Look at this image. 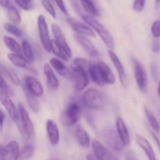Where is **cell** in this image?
Listing matches in <instances>:
<instances>
[{
	"mask_svg": "<svg viewBox=\"0 0 160 160\" xmlns=\"http://www.w3.org/2000/svg\"><path fill=\"white\" fill-rule=\"evenodd\" d=\"M82 19L94 31L98 34V35L101 38L102 42L105 45L109 48V50L113 51L115 48V41L112 34L109 33V31L100 23L99 21L96 20L95 17H92L91 16L84 14L82 16Z\"/></svg>",
	"mask_w": 160,
	"mask_h": 160,
	"instance_id": "obj_1",
	"label": "cell"
},
{
	"mask_svg": "<svg viewBox=\"0 0 160 160\" xmlns=\"http://www.w3.org/2000/svg\"><path fill=\"white\" fill-rule=\"evenodd\" d=\"M82 102L91 109H100L106 107L108 103L107 97L96 88H89L82 95Z\"/></svg>",
	"mask_w": 160,
	"mask_h": 160,
	"instance_id": "obj_2",
	"label": "cell"
},
{
	"mask_svg": "<svg viewBox=\"0 0 160 160\" xmlns=\"http://www.w3.org/2000/svg\"><path fill=\"white\" fill-rule=\"evenodd\" d=\"M18 109L20 112V121L17 122V128L19 130L22 138L24 141H28L34 138V128L33 125L32 121L30 118L29 113L26 110L22 104H18Z\"/></svg>",
	"mask_w": 160,
	"mask_h": 160,
	"instance_id": "obj_3",
	"label": "cell"
},
{
	"mask_svg": "<svg viewBox=\"0 0 160 160\" xmlns=\"http://www.w3.org/2000/svg\"><path fill=\"white\" fill-rule=\"evenodd\" d=\"M100 136L103 142L114 151H122L124 145L122 142L117 129L112 126H107L103 128L100 132Z\"/></svg>",
	"mask_w": 160,
	"mask_h": 160,
	"instance_id": "obj_4",
	"label": "cell"
},
{
	"mask_svg": "<svg viewBox=\"0 0 160 160\" xmlns=\"http://www.w3.org/2000/svg\"><path fill=\"white\" fill-rule=\"evenodd\" d=\"M81 117V106L76 102H72L61 114V122L66 126H74L79 122Z\"/></svg>",
	"mask_w": 160,
	"mask_h": 160,
	"instance_id": "obj_5",
	"label": "cell"
},
{
	"mask_svg": "<svg viewBox=\"0 0 160 160\" xmlns=\"http://www.w3.org/2000/svg\"><path fill=\"white\" fill-rule=\"evenodd\" d=\"M133 63H134V78H135L136 84L141 92L146 93L148 89V75L146 71L142 64L138 59L133 58Z\"/></svg>",
	"mask_w": 160,
	"mask_h": 160,
	"instance_id": "obj_6",
	"label": "cell"
},
{
	"mask_svg": "<svg viewBox=\"0 0 160 160\" xmlns=\"http://www.w3.org/2000/svg\"><path fill=\"white\" fill-rule=\"evenodd\" d=\"M38 28L41 43H42L44 49L49 52H51L52 39L50 38L49 31H48L46 19L43 15H39L38 17Z\"/></svg>",
	"mask_w": 160,
	"mask_h": 160,
	"instance_id": "obj_7",
	"label": "cell"
},
{
	"mask_svg": "<svg viewBox=\"0 0 160 160\" xmlns=\"http://www.w3.org/2000/svg\"><path fill=\"white\" fill-rule=\"evenodd\" d=\"M72 74V80L74 81V88L77 92H81L89 84V75L86 69L79 67H73Z\"/></svg>",
	"mask_w": 160,
	"mask_h": 160,
	"instance_id": "obj_8",
	"label": "cell"
},
{
	"mask_svg": "<svg viewBox=\"0 0 160 160\" xmlns=\"http://www.w3.org/2000/svg\"><path fill=\"white\" fill-rule=\"evenodd\" d=\"M20 150L16 141H10L1 148L0 160H17L20 158Z\"/></svg>",
	"mask_w": 160,
	"mask_h": 160,
	"instance_id": "obj_9",
	"label": "cell"
},
{
	"mask_svg": "<svg viewBox=\"0 0 160 160\" xmlns=\"http://www.w3.org/2000/svg\"><path fill=\"white\" fill-rule=\"evenodd\" d=\"M93 153L100 160H119L118 158L98 140L94 139L92 142Z\"/></svg>",
	"mask_w": 160,
	"mask_h": 160,
	"instance_id": "obj_10",
	"label": "cell"
},
{
	"mask_svg": "<svg viewBox=\"0 0 160 160\" xmlns=\"http://www.w3.org/2000/svg\"><path fill=\"white\" fill-rule=\"evenodd\" d=\"M52 32L53 36L55 38V41L59 44V46L62 48L64 52H66V54L67 55V56L70 58L72 57L73 56V53H72L71 48L69 46V45L67 44V40H66V38L64 36L63 32H62V29H61L60 27L56 23H52Z\"/></svg>",
	"mask_w": 160,
	"mask_h": 160,
	"instance_id": "obj_11",
	"label": "cell"
},
{
	"mask_svg": "<svg viewBox=\"0 0 160 160\" xmlns=\"http://www.w3.org/2000/svg\"><path fill=\"white\" fill-rule=\"evenodd\" d=\"M24 88L29 93L36 98L42 97L44 94V89L42 84L32 76H26L24 78Z\"/></svg>",
	"mask_w": 160,
	"mask_h": 160,
	"instance_id": "obj_12",
	"label": "cell"
},
{
	"mask_svg": "<svg viewBox=\"0 0 160 160\" xmlns=\"http://www.w3.org/2000/svg\"><path fill=\"white\" fill-rule=\"evenodd\" d=\"M74 38L76 39L77 42L82 47L86 54H88L90 57L92 58L98 57V55H99L98 49L88 38L82 35V34H75Z\"/></svg>",
	"mask_w": 160,
	"mask_h": 160,
	"instance_id": "obj_13",
	"label": "cell"
},
{
	"mask_svg": "<svg viewBox=\"0 0 160 160\" xmlns=\"http://www.w3.org/2000/svg\"><path fill=\"white\" fill-rule=\"evenodd\" d=\"M67 22L71 27L72 29L74 31H76L77 34L95 37V32L92 29V28H90L88 25L81 23V22L78 21V20H75V19L71 18V17L67 18Z\"/></svg>",
	"mask_w": 160,
	"mask_h": 160,
	"instance_id": "obj_14",
	"label": "cell"
},
{
	"mask_svg": "<svg viewBox=\"0 0 160 160\" xmlns=\"http://www.w3.org/2000/svg\"><path fill=\"white\" fill-rule=\"evenodd\" d=\"M46 132L48 139L52 146H56L59 144L60 139V134L58 125L52 120L46 121Z\"/></svg>",
	"mask_w": 160,
	"mask_h": 160,
	"instance_id": "obj_15",
	"label": "cell"
},
{
	"mask_svg": "<svg viewBox=\"0 0 160 160\" xmlns=\"http://www.w3.org/2000/svg\"><path fill=\"white\" fill-rule=\"evenodd\" d=\"M49 62L51 67H52L60 76L63 77V78H67V79L72 80V78H73L72 70H70L61 59H58V58L56 57L51 58L49 60Z\"/></svg>",
	"mask_w": 160,
	"mask_h": 160,
	"instance_id": "obj_16",
	"label": "cell"
},
{
	"mask_svg": "<svg viewBox=\"0 0 160 160\" xmlns=\"http://www.w3.org/2000/svg\"><path fill=\"white\" fill-rule=\"evenodd\" d=\"M97 67H98V71H99L100 75L102 78L103 81L106 84H114L116 82L115 75L112 73V70L109 67L107 63H106L103 61L96 62Z\"/></svg>",
	"mask_w": 160,
	"mask_h": 160,
	"instance_id": "obj_17",
	"label": "cell"
},
{
	"mask_svg": "<svg viewBox=\"0 0 160 160\" xmlns=\"http://www.w3.org/2000/svg\"><path fill=\"white\" fill-rule=\"evenodd\" d=\"M108 55H109V57L110 59V60L113 63L114 67L117 70V73L119 75V78H120V83H121L122 85L125 86L126 85V73H125L124 67H123L120 58L118 57V56L112 50H109L108 51Z\"/></svg>",
	"mask_w": 160,
	"mask_h": 160,
	"instance_id": "obj_18",
	"label": "cell"
},
{
	"mask_svg": "<svg viewBox=\"0 0 160 160\" xmlns=\"http://www.w3.org/2000/svg\"><path fill=\"white\" fill-rule=\"evenodd\" d=\"M1 103L4 106L6 110L7 111L9 118L12 121L15 122L16 123L18 121H20V117L18 108L16 107V106L14 105V103L12 102V101L10 99L9 97H4V98H2Z\"/></svg>",
	"mask_w": 160,
	"mask_h": 160,
	"instance_id": "obj_19",
	"label": "cell"
},
{
	"mask_svg": "<svg viewBox=\"0 0 160 160\" xmlns=\"http://www.w3.org/2000/svg\"><path fill=\"white\" fill-rule=\"evenodd\" d=\"M135 141L138 145L145 152L148 160H157L152 146L145 138L140 134H137L135 137Z\"/></svg>",
	"mask_w": 160,
	"mask_h": 160,
	"instance_id": "obj_20",
	"label": "cell"
},
{
	"mask_svg": "<svg viewBox=\"0 0 160 160\" xmlns=\"http://www.w3.org/2000/svg\"><path fill=\"white\" fill-rule=\"evenodd\" d=\"M116 129H117V133H118L124 146L129 145L131 143L129 131H128V127L122 117H118L116 120Z\"/></svg>",
	"mask_w": 160,
	"mask_h": 160,
	"instance_id": "obj_21",
	"label": "cell"
},
{
	"mask_svg": "<svg viewBox=\"0 0 160 160\" xmlns=\"http://www.w3.org/2000/svg\"><path fill=\"white\" fill-rule=\"evenodd\" d=\"M74 134L75 138H76L78 145L81 147L87 148L92 145L90 136L85 131V129L81 125H77L76 128H75Z\"/></svg>",
	"mask_w": 160,
	"mask_h": 160,
	"instance_id": "obj_22",
	"label": "cell"
},
{
	"mask_svg": "<svg viewBox=\"0 0 160 160\" xmlns=\"http://www.w3.org/2000/svg\"><path fill=\"white\" fill-rule=\"evenodd\" d=\"M44 73L47 80V84L52 89H56L59 86V81L53 71L52 67L48 63L44 65Z\"/></svg>",
	"mask_w": 160,
	"mask_h": 160,
	"instance_id": "obj_23",
	"label": "cell"
},
{
	"mask_svg": "<svg viewBox=\"0 0 160 160\" xmlns=\"http://www.w3.org/2000/svg\"><path fill=\"white\" fill-rule=\"evenodd\" d=\"M7 57L9 60L16 67L21 69H28V70H31V69H30L29 63H28L29 61L24 56H22V55L15 54V53H9L7 55Z\"/></svg>",
	"mask_w": 160,
	"mask_h": 160,
	"instance_id": "obj_24",
	"label": "cell"
},
{
	"mask_svg": "<svg viewBox=\"0 0 160 160\" xmlns=\"http://www.w3.org/2000/svg\"><path fill=\"white\" fill-rule=\"evenodd\" d=\"M1 76L12 83L13 85L19 86L20 84V81L16 72L9 67H5L3 64H1Z\"/></svg>",
	"mask_w": 160,
	"mask_h": 160,
	"instance_id": "obj_25",
	"label": "cell"
},
{
	"mask_svg": "<svg viewBox=\"0 0 160 160\" xmlns=\"http://www.w3.org/2000/svg\"><path fill=\"white\" fill-rule=\"evenodd\" d=\"M88 75L90 77V78L92 79V81L94 83L97 84L98 86H104L106 85L105 82L103 81L101 75H100L99 71H98V67H97L96 63H94L92 62L91 65L89 66L88 70Z\"/></svg>",
	"mask_w": 160,
	"mask_h": 160,
	"instance_id": "obj_26",
	"label": "cell"
},
{
	"mask_svg": "<svg viewBox=\"0 0 160 160\" xmlns=\"http://www.w3.org/2000/svg\"><path fill=\"white\" fill-rule=\"evenodd\" d=\"M6 46L11 51V53H15V54L22 55V47L19 45L18 42L9 36H4L2 38Z\"/></svg>",
	"mask_w": 160,
	"mask_h": 160,
	"instance_id": "obj_27",
	"label": "cell"
},
{
	"mask_svg": "<svg viewBox=\"0 0 160 160\" xmlns=\"http://www.w3.org/2000/svg\"><path fill=\"white\" fill-rule=\"evenodd\" d=\"M80 2L84 10L87 12V15L92 17H98V11L92 0H80Z\"/></svg>",
	"mask_w": 160,
	"mask_h": 160,
	"instance_id": "obj_28",
	"label": "cell"
},
{
	"mask_svg": "<svg viewBox=\"0 0 160 160\" xmlns=\"http://www.w3.org/2000/svg\"><path fill=\"white\" fill-rule=\"evenodd\" d=\"M6 9H7L8 18H9V20L11 22V23L14 25L20 24V22H21V17H20L18 9L12 5H10Z\"/></svg>",
	"mask_w": 160,
	"mask_h": 160,
	"instance_id": "obj_29",
	"label": "cell"
},
{
	"mask_svg": "<svg viewBox=\"0 0 160 160\" xmlns=\"http://www.w3.org/2000/svg\"><path fill=\"white\" fill-rule=\"evenodd\" d=\"M51 52L56 56V58L61 59L62 61L67 62L69 60V57L67 56V55L55 40H52Z\"/></svg>",
	"mask_w": 160,
	"mask_h": 160,
	"instance_id": "obj_30",
	"label": "cell"
},
{
	"mask_svg": "<svg viewBox=\"0 0 160 160\" xmlns=\"http://www.w3.org/2000/svg\"><path fill=\"white\" fill-rule=\"evenodd\" d=\"M22 52L23 56L29 61L30 62H33L34 61V53L31 44L27 40H23L22 42Z\"/></svg>",
	"mask_w": 160,
	"mask_h": 160,
	"instance_id": "obj_31",
	"label": "cell"
},
{
	"mask_svg": "<svg viewBox=\"0 0 160 160\" xmlns=\"http://www.w3.org/2000/svg\"><path fill=\"white\" fill-rule=\"evenodd\" d=\"M23 92H24L27 102H28L31 110L34 111V112H38L39 110H40V106H39V102L38 101L37 98L33 95H31V93H29L24 88H23Z\"/></svg>",
	"mask_w": 160,
	"mask_h": 160,
	"instance_id": "obj_32",
	"label": "cell"
},
{
	"mask_svg": "<svg viewBox=\"0 0 160 160\" xmlns=\"http://www.w3.org/2000/svg\"><path fill=\"white\" fill-rule=\"evenodd\" d=\"M145 114L147 118V120H148V123H149L150 127L152 128V131H155L156 133H159L160 127L159 123H158V120H156L154 114L151 111L148 110L146 107L145 108Z\"/></svg>",
	"mask_w": 160,
	"mask_h": 160,
	"instance_id": "obj_33",
	"label": "cell"
},
{
	"mask_svg": "<svg viewBox=\"0 0 160 160\" xmlns=\"http://www.w3.org/2000/svg\"><path fill=\"white\" fill-rule=\"evenodd\" d=\"M0 92L1 95L4 97H12L13 96V91L6 83V79L1 76V82H0Z\"/></svg>",
	"mask_w": 160,
	"mask_h": 160,
	"instance_id": "obj_34",
	"label": "cell"
},
{
	"mask_svg": "<svg viewBox=\"0 0 160 160\" xmlns=\"http://www.w3.org/2000/svg\"><path fill=\"white\" fill-rule=\"evenodd\" d=\"M34 152V146L31 144H27L20 151V158L22 159H27L31 158L33 156Z\"/></svg>",
	"mask_w": 160,
	"mask_h": 160,
	"instance_id": "obj_35",
	"label": "cell"
},
{
	"mask_svg": "<svg viewBox=\"0 0 160 160\" xmlns=\"http://www.w3.org/2000/svg\"><path fill=\"white\" fill-rule=\"evenodd\" d=\"M3 28L5 29V31H7L8 33H9L12 35L15 36L17 38H21L23 36V33L22 31L17 28L16 25L12 24V23H6L3 25Z\"/></svg>",
	"mask_w": 160,
	"mask_h": 160,
	"instance_id": "obj_36",
	"label": "cell"
},
{
	"mask_svg": "<svg viewBox=\"0 0 160 160\" xmlns=\"http://www.w3.org/2000/svg\"><path fill=\"white\" fill-rule=\"evenodd\" d=\"M91 63H92L91 61L81 57H77L73 60V67H82L87 70H88L89 66L91 65Z\"/></svg>",
	"mask_w": 160,
	"mask_h": 160,
	"instance_id": "obj_37",
	"label": "cell"
},
{
	"mask_svg": "<svg viewBox=\"0 0 160 160\" xmlns=\"http://www.w3.org/2000/svg\"><path fill=\"white\" fill-rule=\"evenodd\" d=\"M41 2H42V6L45 8V10H46L53 18H56V12L54 7H53V6L52 5L51 2H50L49 0H41Z\"/></svg>",
	"mask_w": 160,
	"mask_h": 160,
	"instance_id": "obj_38",
	"label": "cell"
},
{
	"mask_svg": "<svg viewBox=\"0 0 160 160\" xmlns=\"http://www.w3.org/2000/svg\"><path fill=\"white\" fill-rule=\"evenodd\" d=\"M14 2L23 10H31L33 8L32 1L30 0H14Z\"/></svg>",
	"mask_w": 160,
	"mask_h": 160,
	"instance_id": "obj_39",
	"label": "cell"
},
{
	"mask_svg": "<svg viewBox=\"0 0 160 160\" xmlns=\"http://www.w3.org/2000/svg\"><path fill=\"white\" fill-rule=\"evenodd\" d=\"M152 34L156 38H160V20H156L152 23L151 28Z\"/></svg>",
	"mask_w": 160,
	"mask_h": 160,
	"instance_id": "obj_40",
	"label": "cell"
},
{
	"mask_svg": "<svg viewBox=\"0 0 160 160\" xmlns=\"http://www.w3.org/2000/svg\"><path fill=\"white\" fill-rule=\"evenodd\" d=\"M145 1L146 0H134V4H133V9L138 12H142L145 8Z\"/></svg>",
	"mask_w": 160,
	"mask_h": 160,
	"instance_id": "obj_41",
	"label": "cell"
},
{
	"mask_svg": "<svg viewBox=\"0 0 160 160\" xmlns=\"http://www.w3.org/2000/svg\"><path fill=\"white\" fill-rule=\"evenodd\" d=\"M151 73H152V77L153 79L155 81H158L160 77V73L159 68H158V66L156 65L155 62H152L151 64Z\"/></svg>",
	"mask_w": 160,
	"mask_h": 160,
	"instance_id": "obj_42",
	"label": "cell"
},
{
	"mask_svg": "<svg viewBox=\"0 0 160 160\" xmlns=\"http://www.w3.org/2000/svg\"><path fill=\"white\" fill-rule=\"evenodd\" d=\"M70 3H71L72 7H73V9H74L75 12H76L79 16L82 17L84 14L82 13L81 6H80L79 2H78V0H70Z\"/></svg>",
	"mask_w": 160,
	"mask_h": 160,
	"instance_id": "obj_43",
	"label": "cell"
},
{
	"mask_svg": "<svg viewBox=\"0 0 160 160\" xmlns=\"http://www.w3.org/2000/svg\"><path fill=\"white\" fill-rule=\"evenodd\" d=\"M124 160H139L138 158L137 155L135 154L134 151L132 150H129V151L127 152L126 155H125Z\"/></svg>",
	"mask_w": 160,
	"mask_h": 160,
	"instance_id": "obj_44",
	"label": "cell"
},
{
	"mask_svg": "<svg viewBox=\"0 0 160 160\" xmlns=\"http://www.w3.org/2000/svg\"><path fill=\"white\" fill-rule=\"evenodd\" d=\"M55 2L57 4L58 7L59 8L61 11L62 12V13H64L65 15H68V12H67V9L66 8L65 4L63 2V0H54Z\"/></svg>",
	"mask_w": 160,
	"mask_h": 160,
	"instance_id": "obj_45",
	"label": "cell"
},
{
	"mask_svg": "<svg viewBox=\"0 0 160 160\" xmlns=\"http://www.w3.org/2000/svg\"><path fill=\"white\" fill-rule=\"evenodd\" d=\"M149 133H150V134L152 135V138L154 139L155 142H156V145H157L158 148H159V150L160 152V140H159V137L156 135V133L155 132V131H152V130H149Z\"/></svg>",
	"mask_w": 160,
	"mask_h": 160,
	"instance_id": "obj_46",
	"label": "cell"
},
{
	"mask_svg": "<svg viewBox=\"0 0 160 160\" xmlns=\"http://www.w3.org/2000/svg\"><path fill=\"white\" fill-rule=\"evenodd\" d=\"M152 49L154 52H159L160 51V43L158 41H154L152 45Z\"/></svg>",
	"mask_w": 160,
	"mask_h": 160,
	"instance_id": "obj_47",
	"label": "cell"
},
{
	"mask_svg": "<svg viewBox=\"0 0 160 160\" xmlns=\"http://www.w3.org/2000/svg\"><path fill=\"white\" fill-rule=\"evenodd\" d=\"M5 116L4 112L2 110L0 111V131H2L3 127H4V120H5Z\"/></svg>",
	"mask_w": 160,
	"mask_h": 160,
	"instance_id": "obj_48",
	"label": "cell"
},
{
	"mask_svg": "<svg viewBox=\"0 0 160 160\" xmlns=\"http://www.w3.org/2000/svg\"><path fill=\"white\" fill-rule=\"evenodd\" d=\"M86 159L87 160H100L96 156H95V154H94V153H89V154H88L87 156H86Z\"/></svg>",
	"mask_w": 160,
	"mask_h": 160,
	"instance_id": "obj_49",
	"label": "cell"
},
{
	"mask_svg": "<svg viewBox=\"0 0 160 160\" xmlns=\"http://www.w3.org/2000/svg\"><path fill=\"white\" fill-rule=\"evenodd\" d=\"M0 3H1V6L6 9H7L11 5L9 2V0H0Z\"/></svg>",
	"mask_w": 160,
	"mask_h": 160,
	"instance_id": "obj_50",
	"label": "cell"
},
{
	"mask_svg": "<svg viewBox=\"0 0 160 160\" xmlns=\"http://www.w3.org/2000/svg\"><path fill=\"white\" fill-rule=\"evenodd\" d=\"M155 6H156V10H157L159 12H160V0H156Z\"/></svg>",
	"mask_w": 160,
	"mask_h": 160,
	"instance_id": "obj_51",
	"label": "cell"
},
{
	"mask_svg": "<svg viewBox=\"0 0 160 160\" xmlns=\"http://www.w3.org/2000/svg\"><path fill=\"white\" fill-rule=\"evenodd\" d=\"M157 92H158V95L160 97V81H159V84H158V88H157Z\"/></svg>",
	"mask_w": 160,
	"mask_h": 160,
	"instance_id": "obj_52",
	"label": "cell"
},
{
	"mask_svg": "<svg viewBox=\"0 0 160 160\" xmlns=\"http://www.w3.org/2000/svg\"><path fill=\"white\" fill-rule=\"evenodd\" d=\"M30 1H32V0H30Z\"/></svg>",
	"mask_w": 160,
	"mask_h": 160,
	"instance_id": "obj_53",
	"label": "cell"
},
{
	"mask_svg": "<svg viewBox=\"0 0 160 160\" xmlns=\"http://www.w3.org/2000/svg\"><path fill=\"white\" fill-rule=\"evenodd\" d=\"M108 1H109V0H108Z\"/></svg>",
	"mask_w": 160,
	"mask_h": 160,
	"instance_id": "obj_54",
	"label": "cell"
}]
</instances>
